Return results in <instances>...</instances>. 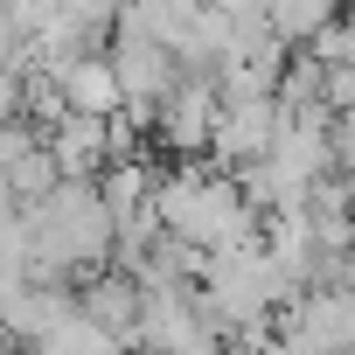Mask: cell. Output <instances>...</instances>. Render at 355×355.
Segmentation results:
<instances>
[{
    "instance_id": "7a4b0ae2",
    "label": "cell",
    "mask_w": 355,
    "mask_h": 355,
    "mask_svg": "<svg viewBox=\"0 0 355 355\" xmlns=\"http://www.w3.org/2000/svg\"><path fill=\"white\" fill-rule=\"evenodd\" d=\"M348 15H355V0H348Z\"/></svg>"
},
{
    "instance_id": "6da1fadb",
    "label": "cell",
    "mask_w": 355,
    "mask_h": 355,
    "mask_svg": "<svg viewBox=\"0 0 355 355\" xmlns=\"http://www.w3.org/2000/svg\"><path fill=\"white\" fill-rule=\"evenodd\" d=\"M341 8H334V0H272V15H265V28L286 42V49H306L327 21H334Z\"/></svg>"
}]
</instances>
